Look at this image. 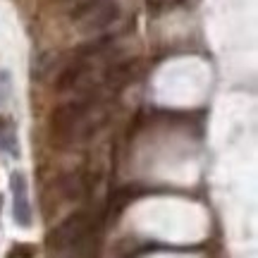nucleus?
Returning <instances> with one entry per match:
<instances>
[{"label":"nucleus","instance_id":"1","mask_svg":"<svg viewBox=\"0 0 258 258\" xmlns=\"http://www.w3.org/2000/svg\"><path fill=\"white\" fill-rule=\"evenodd\" d=\"M96 230V222L86 211L72 213L67 215L57 227L48 232V249L50 251H64V249H72V246H79L91 232Z\"/></svg>","mask_w":258,"mask_h":258},{"label":"nucleus","instance_id":"2","mask_svg":"<svg viewBox=\"0 0 258 258\" xmlns=\"http://www.w3.org/2000/svg\"><path fill=\"white\" fill-rule=\"evenodd\" d=\"M120 17V5L115 0H84L70 12L72 19L82 31H101L110 27Z\"/></svg>","mask_w":258,"mask_h":258},{"label":"nucleus","instance_id":"3","mask_svg":"<svg viewBox=\"0 0 258 258\" xmlns=\"http://www.w3.org/2000/svg\"><path fill=\"white\" fill-rule=\"evenodd\" d=\"M10 186H12V194H15V208H12L15 211V222L19 227H31L34 225V213H31V203H29L24 172H12Z\"/></svg>","mask_w":258,"mask_h":258},{"label":"nucleus","instance_id":"4","mask_svg":"<svg viewBox=\"0 0 258 258\" xmlns=\"http://www.w3.org/2000/svg\"><path fill=\"white\" fill-rule=\"evenodd\" d=\"M89 77H91L89 62H86V60H74V62H70L62 72L57 74L55 89L60 93L74 91V89H84V86L89 84Z\"/></svg>","mask_w":258,"mask_h":258},{"label":"nucleus","instance_id":"5","mask_svg":"<svg viewBox=\"0 0 258 258\" xmlns=\"http://www.w3.org/2000/svg\"><path fill=\"white\" fill-rule=\"evenodd\" d=\"M139 74H141V62L139 60H122V62H115L105 70L103 82H105L108 89L120 91V89H124V86H129L134 82Z\"/></svg>","mask_w":258,"mask_h":258},{"label":"nucleus","instance_id":"6","mask_svg":"<svg viewBox=\"0 0 258 258\" xmlns=\"http://www.w3.org/2000/svg\"><path fill=\"white\" fill-rule=\"evenodd\" d=\"M139 194H141V189H139L137 184L120 186L117 191H112L110 194V201H108L105 211H103V218H105V220H117V218L122 215V211H124L129 203L137 199Z\"/></svg>","mask_w":258,"mask_h":258},{"label":"nucleus","instance_id":"7","mask_svg":"<svg viewBox=\"0 0 258 258\" xmlns=\"http://www.w3.org/2000/svg\"><path fill=\"white\" fill-rule=\"evenodd\" d=\"M0 151H5L10 156H19L17 127L10 117H0Z\"/></svg>","mask_w":258,"mask_h":258},{"label":"nucleus","instance_id":"8","mask_svg":"<svg viewBox=\"0 0 258 258\" xmlns=\"http://www.w3.org/2000/svg\"><path fill=\"white\" fill-rule=\"evenodd\" d=\"M108 46H112V36H101L96 38V41H89V43H84V46H79V57H91V55H98V53H103Z\"/></svg>","mask_w":258,"mask_h":258},{"label":"nucleus","instance_id":"9","mask_svg":"<svg viewBox=\"0 0 258 258\" xmlns=\"http://www.w3.org/2000/svg\"><path fill=\"white\" fill-rule=\"evenodd\" d=\"M5 258H38V249H36V244L22 241V244H15V246L8 251Z\"/></svg>","mask_w":258,"mask_h":258}]
</instances>
